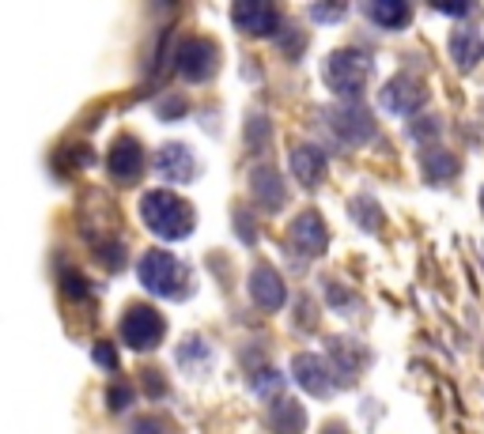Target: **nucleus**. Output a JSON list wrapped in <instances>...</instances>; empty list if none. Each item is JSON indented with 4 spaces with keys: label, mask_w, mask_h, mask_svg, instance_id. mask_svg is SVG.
<instances>
[{
    "label": "nucleus",
    "mask_w": 484,
    "mask_h": 434,
    "mask_svg": "<svg viewBox=\"0 0 484 434\" xmlns=\"http://www.w3.org/2000/svg\"><path fill=\"white\" fill-rule=\"evenodd\" d=\"M296 382L303 385V393H314V397H329L333 389V371L329 363H322L318 355H296Z\"/></svg>",
    "instance_id": "11"
},
{
    "label": "nucleus",
    "mask_w": 484,
    "mask_h": 434,
    "mask_svg": "<svg viewBox=\"0 0 484 434\" xmlns=\"http://www.w3.org/2000/svg\"><path fill=\"white\" fill-rule=\"evenodd\" d=\"M329 355H333V363L345 371V378H352L356 371L364 366V347L360 344H352V340H345V336H337V340H329Z\"/></svg>",
    "instance_id": "20"
},
{
    "label": "nucleus",
    "mask_w": 484,
    "mask_h": 434,
    "mask_svg": "<svg viewBox=\"0 0 484 434\" xmlns=\"http://www.w3.org/2000/svg\"><path fill=\"white\" fill-rule=\"evenodd\" d=\"M367 15L375 19L378 27L386 31H402L409 19H413V8L405 5V0H375V5H367Z\"/></svg>",
    "instance_id": "19"
},
{
    "label": "nucleus",
    "mask_w": 484,
    "mask_h": 434,
    "mask_svg": "<svg viewBox=\"0 0 484 434\" xmlns=\"http://www.w3.org/2000/svg\"><path fill=\"white\" fill-rule=\"evenodd\" d=\"M420 170H424V178H428L432 185H447L454 174H458V159L451 156V151L428 147V151H420Z\"/></svg>",
    "instance_id": "16"
},
{
    "label": "nucleus",
    "mask_w": 484,
    "mask_h": 434,
    "mask_svg": "<svg viewBox=\"0 0 484 434\" xmlns=\"http://www.w3.org/2000/svg\"><path fill=\"white\" fill-rule=\"evenodd\" d=\"M133 434H171V427H166L163 420H140L133 427Z\"/></svg>",
    "instance_id": "25"
},
{
    "label": "nucleus",
    "mask_w": 484,
    "mask_h": 434,
    "mask_svg": "<svg viewBox=\"0 0 484 434\" xmlns=\"http://www.w3.org/2000/svg\"><path fill=\"white\" fill-rule=\"evenodd\" d=\"M303 427H307V416H303V408L296 401L280 397L277 404H272V411H269V430L272 434H303Z\"/></svg>",
    "instance_id": "17"
},
{
    "label": "nucleus",
    "mask_w": 484,
    "mask_h": 434,
    "mask_svg": "<svg viewBox=\"0 0 484 434\" xmlns=\"http://www.w3.org/2000/svg\"><path fill=\"white\" fill-rule=\"evenodd\" d=\"M163 333H166V325L152 307H133L121 317V340L129 344L133 352H152V347H159Z\"/></svg>",
    "instance_id": "4"
},
{
    "label": "nucleus",
    "mask_w": 484,
    "mask_h": 434,
    "mask_svg": "<svg viewBox=\"0 0 484 434\" xmlns=\"http://www.w3.org/2000/svg\"><path fill=\"white\" fill-rule=\"evenodd\" d=\"M107 170H110V178L114 182H137L140 178V170H144V151L133 137H118L114 147H110V156H107Z\"/></svg>",
    "instance_id": "9"
},
{
    "label": "nucleus",
    "mask_w": 484,
    "mask_h": 434,
    "mask_svg": "<svg viewBox=\"0 0 484 434\" xmlns=\"http://www.w3.org/2000/svg\"><path fill=\"white\" fill-rule=\"evenodd\" d=\"M439 12H447V15H466L470 5H454V8H451V5H439Z\"/></svg>",
    "instance_id": "27"
},
{
    "label": "nucleus",
    "mask_w": 484,
    "mask_h": 434,
    "mask_svg": "<svg viewBox=\"0 0 484 434\" xmlns=\"http://www.w3.org/2000/svg\"><path fill=\"white\" fill-rule=\"evenodd\" d=\"M250 189H254V197H258L261 208H284V201H288V189L280 182V174L269 170V166L254 170V182H250Z\"/></svg>",
    "instance_id": "15"
},
{
    "label": "nucleus",
    "mask_w": 484,
    "mask_h": 434,
    "mask_svg": "<svg viewBox=\"0 0 484 434\" xmlns=\"http://www.w3.org/2000/svg\"><path fill=\"white\" fill-rule=\"evenodd\" d=\"M378 102L390 114H413L420 102H424V83L416 76H394L383 91H378Z\"/></svg>",
    "instance_id": "8"
},
{
    "label": "nucleus",
    "mask_w": 484,
    "mask_h": 434,
    "mask_svg": "<svg viewBox=\"0 0 484 434\" xmlns=\"http://www.w3.org/2000/svg\"><path fill=\"white\" fill-rule=\"evenodd\" d=\"M156 170L163 174L166 182H189L194 178V170H197L194 151H189L185 144H166V147H159V156H156Z\"/></svg>",
    "instance_id": "12"
},
{
    "label": "nucleus",
    "mask_w": 484,
    "mask_h": 434,
    "mask_svg": "<svg viewBox=\"0 0 484 434\" xmlns=\"http://www.w3.org/2000/svg\"><path fill=\"white\" fill-rule=\"evenodd\" d=\"M291 174H296L303 185H318L322 174H326V151L314 147V144H299L291 151Z\"/></svg>",
    "instance_id": "14"
},
{
    "label": "nucleus",
    "mask_w": 484,
    "mask_h": 434,
    "mask_svg": "<svg viewBox=\"0 0 484 434\" xmlns=\"http://www.w3.org/2000/svg\"><path fill=\"white\" fill-rule=\"evenodd\" d=\"M451 53H454V61H458V69L470 72L473 64L484 57V38H480L477 31H470V27H461V31L451 34Z\"/></svg>",
    "instance_id": "18"
},
{
    "label": "nucleus",
    "mask_w": 484,
    "mask_h": 434,
    "mask_svg": "<svg viewBox=\"0 0 484 434\" xmlns=\"http://www.w3.org/2000/svg\"><path fill=\"white\" fill-rule=\"evenodd\" d=\"M95 359H99L102 371H114V366H118V355H114L110 344H95Z\"/></svg>",
    "instance_id": "24"
},
{
    "label": "nucleus",
    "mask_w": 484,
    "mask_h": 434,
    "mask_svg": "<svg viewBox=\"0 0 484 434\" xmlns=\"http://www.w3.org/2000/svg\"><path fill=\"white\" fill-rule=\"evenodd\" d=\"M367 76H371V61L360 50H337L326 57V83L333 87V95H341L348 102L360 99Z\"/></svg>",
    "instance_id": "2"
},
{
    "label": "nucleus",
    "mask_w": 484,
    "mask_h": 434,
    "mask_svg": "<svg viewBox=\"0 0 484 434\" xmlns=\"http://www.w3.org/2000/svg\"><path fill=\"white\" fill-rule=\"evenodd\" d=\"M231 19H235L239 31L254 34V38L272 34V31H277V24H280L277 12H272L269 5H261V0H239V5L231 8Z\"/></svg>",
    "instance_id": "10"
},
{
    "label": "nucleus",
    "mask_w": 484,
    "mask_h": 434,
    "mask_svg": "<svg viewBox=\"0 0 484 434\" xmlns=\"http://www.w3.org/2000/svg\"><path fill=\"white\" fill-rule=\"evenodd\" d=\"M254 389H258V397H261V401H280V393H284V378H280L277 371H261V374L254 378Z\"/></svg>",
    "instance_id": "22"
},
{
    "label": "nucleus",
    "mask_w": 484,
    "mask_h": 434,
    "mask_svg": "<svg viewBox=\"0 0 484 434\" xmlns=\"http://www.w3.org/2000/svg\"><path fill=\"white\" fill-rule=\"evenodd\" d=\"M439 118H420V125H413V140H435L439 137Z\"/></svg>",
    "instance_id": "23"
},
{
    "label": "nucleus",
    "mask_w": 484,
    "mask_h": 434,
    "mask_svg": "<svg viewBox=\"0 0 484 434\" xmlns=\"http://www.w3.org/2000/svg\"><path fill=\"white\" fill-rule=\"evenodd\" d=\"M310 15H314V19H341V15H345V5H333V8L314 5V8H310Z\"/></svg>",
    "instance_id": "26"
},
{
    "label": "nucleus",
    "mask_w": 484,
    "mask_h": 434,
    "mask_svg": "<svg viewBox=\"0 0 484 434\" xmlns=\"http://www.w3.org/2000/svg\"><path fill=\"white\" fill-rule=\"evenodd\" d=\"M140 215H144V223L152 227V234L166 238V242L185 238L189 231H194V208H189L182 197H175V193H166V189H152L148 197L140 201Z\"/></svg>",
    "instance_id": "1"
},
{
    "label": "nucleus",
    "mask_w": 484,
    "mask_h": 434,
    "mask_svg": "<svg viewBox=\"0 0 484 434\" xmlns=\"http://www.w3.org/2000/svg\"><path fill=\"white\" fill-rule=\"evenodd\" d=\"M326 434H348V430H345L341 423H333V427H326Z\"/></svg>",
    "instance_id": "28"
},
{
    "label": "nucleus",
    "mask_w": 484,
    "mask_h": 434,
    "mask_svg": "<svg viewBox=\"0 0 484 434\" xmlns=\"http://www.w3.org/2000/svg\"><path fill=\"white\" fill-rule=\"evenodd\" d=\"M250 295H254V302L261 310H280L284 307V298H288V291H284V279L272 272V269H254V276H250Z\"/></svg>",
    "instance_id": "13"
},
{
    "label": "nucleus",
    "mask_w": 484,
    "mask_h": 434,
    "mask_svg": "<svg viewBox=\"0 0 484 434\" xmlns=\"http://www.w3.org/2000/svg\"><path fill=\"white\" fill-rule=\"evenodd\" d=\"M137 276H140V284L148 288L152 295H159V298H175L185 288V265L166 250H148L144 253L140 265H137Z\"/></svg>",
    "instance_id": "3"
},
{
    "label": "nucleus",
    "mask_w": 484,
    "mask_h": 434,
    "mask_svg": "<svg viewBox=\"0 0 484 434\" xmlns=\"http://www.w3.org/2000/svg\"><path fill=\"white\" fill-rule=\"evenodd\" d=\"M178 72L185 80H208L216 72V46L204 38H189L178 46Z\"/></svg>",
    "instance_id": "7"
},
{
    "label": "nucleus",
    "mask_w": 484,
    "mask_h": 434,
    "mask_svg": "<svg viewBox=\"0 0 484 434\" xmlns=\"http://www.w3.org/2000/svg\"><path fill=\"white\" fill-rule=\"evenodd\" d=\"M480 208H484V193H480Z\"/></svg>",
    "instance_id": "29"
},
{
    "label": "nucleus",
    "mask_w": 484,
    "mask_h": 434,
    "mask_svg": "<svg viewBox=\"0 0 484 434\" xmlns=\"http://www.w3.org/2000/svg\"><path fill=\"white\" fill-rule=\"evenodd\" d=\"M352 220L360 223V227H367V231H378V227H383V215H378V204H375L371 197H356V201H352Z\"/></svg>",
    "instance_id": "21"
},
{
    "label": "nucleus",
    "mask_w": 484,
    "mask_h": 434,
    "mask_svg": "<svg viewBox=\"0 0 484 434\" xmlns=\"http://www.w3.org/2000/svg\"><path fill=\"white\" fill-rule=\"evenodd\" d=\"M288 242H291V250H299L307 257H322L326 246H329V231L322 223V215L310 212V208L303 215H296L291 227H288Z\"/></svg>",
    "instance_id": "6"
},
{
    "label": "nucleus",
    "mask_w": 484,
    "mask_h": 434,
    "mask_svg": "<svg viewBox=\"0 0 484 434\" xmlns=\"http://www.w3.org/2000/svg\"><path fill=\"white\" fill-rule=\"evenodd\" d=\"M326 118H329V133L341 144H364V140L375 137V118L356 102L337 106V110H329Z\"/></svg>",
    "instance_id": "5"
}]
</instances>
